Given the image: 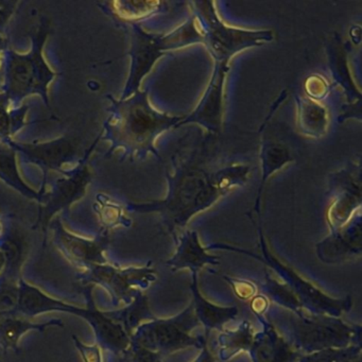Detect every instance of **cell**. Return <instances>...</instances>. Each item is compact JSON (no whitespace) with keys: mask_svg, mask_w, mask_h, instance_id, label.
Returning a JSON list of instances; mask_svg holds the SVG:
<instances>
[{"mask_svg":"<svg viewBox=\"0 0 362 362\" xmlns=\"http://www.w3.org/2000/svg\"><path fill=\"white\" fill-rule=\"evenodd\" d=\"M250 168L245 165H232L211 171L192 160L175 165L168 175V192L163 200L132 203L130 211L158 213L169 232L183 230L188 222L213 206L222 197L245 185Z\"/></svg>","mask_w":362,"mask_h":362,"instance_id":"6da1fadb","label":"cell"},{"mask_svg":"<svg viewBox=\"0 0 362 362\" xmlns=\"http://www.w3.org/2000/svg\"><path fill=\"white\" fill-rule=\"evenodd\" d=\"M109 117L103 124L101 137L110 144L107 153L122 150L131 160L154 156L160 158L156 141L163 133L177 128L182 118L170 116L152 107L147 90L126 99L109 97Z\"/></svg>","mask_w":362,"mask_h":362,"instance_id":"7a4b0ae2","label":"cell"},{"mask_svg":"<svg viewBox=\"0 0 362 362\" xmlns=\"http://www.w3.org/2000/svg\"><path fill=\"white\" fill-rule=\"evenodd\" d=\"M49 35V22L43 18L37 29L31 33L28 52H16L9 45L4 52L0 90L16 107L29 97L39 96L50 109L49 88L59 74L48 64L44 52Z\"/></svg>","mask_w":362,"mask_h":362,"instance_id":"3957f363","label":"cell"},{"mask_svg":"<svg viewBox=\"0 0 362 362\" xmlns=\"http://www.w3.org/2000/svg\"><path fill=\"white\" fill-rule=\"evenodd\" d=\"M94 286H86V308L67 304L48 296L39 288L21 279L16 293V305L14 313L27 317H35L49 311H61L83 317L88 322L96 337L97 344L115 355L129 353L131 347V337L117 322L107 317L105 313L99 310L93 298Z\"/></svg>","mask_w":362,"mask_h":362,"instance_id":"277c9868","label":"cell"},{"mask_svg":"<svg viewBox=\"0 0 362 362\" xmlns=\"http://www.w3.org/2000/svg\"><path fill=\"white\" fill-rule=\"evenodd\" d=\"M300 355L361 345V326L341 317L274 309L266 317Z\"/></svg>","mask_w":362,"mask_h":362,"instance_id":"5b68a950","label":"cell"},{"mask_svg":"<svg viewBox=\"0 0 362 362\" xmlns=\"http://www.w3.org/2000/svg\"><path fill=\"white\" fill-rule=\"evenodd\" d=\"M127 26L130 27L131 30L130 52L128 54L130 57V71L120 99L128 98L139 92L143 80L165 54L194 44H203L204 39L200 21L194 13L187 22L167 35L148 33L139 24Z\"/></svg>","mask_w":362,"mask_h":362,"instance_id":"8992f818","label":"cell"},{"mask_svg":"<svg viewBox=\"0 0 362 362\" xmlns=\"http://www.w3.org/2000/svg\"><path fill=\"white\" fill-rule=\"evenodd\" d=\"M192 13L196 14L202 27L203 44L209 50L215 64L228 65L236 54L259 47L273 40L270 30H245L228 26L218 16L215 3H192Z\"/></svg>","mask_w":362,"mask_h":362,"instance_id":"52a82bcc","label":"cell"},{"mask_svg":"<svg viewBox=\"0 0 362 362\" xmlns=\"http://www.w3.org/2000/svg\"><path fill=\"white\" fill-rule=\"evenodd\" d=\"M260 251L262 255H256L247 250L239 249L232 245H209V250L223 249L232 250L238 253L247 254L251 257L256 258L264 262L267 266L270 267L277 275L281 279V281L290 288L292 292L296 294V298L302 304L305 311L315 315H329V317H341L344 313H349L353 306V302L349 296L343 298H332L328 296L323 290L320 289L317 286L313 285L311 281H307L304 276L296 272L294 269L288 264H284L276 256L273 255L269 251L264 241L262 232L259 230Z\"/></svg>","mask_w":362,"mask_h":362,"instance_id":"ba28073f","label":"cell"},{"mask_svg":"<svg viewBox=\"0 0 362 362\" xmlns=\"http://www.w3.org/2000/svg\"><path fill=\"white\" fill-rule=\"evenodd\" d=\"M200 326L192 303L177 315L167 319L154 317L141 324L131 336V344L139 345L163 357L187 349H200L209 342V334H194Z\"/></svg>","mask_w":362,"mask_h":362,"instance_id":"9c48e42d","label":"cell"},{"mask_svg":"<svg viewBox=\"0 0 362 362\" xmlns=\"http://www.w3.org/2000/svg\"><path fill=\"white\" fill-rule=\"evenodd\" d=\"M158 279V272L151 266L122 267L110 264H94L82 271L84 286H101L115 304H129L143 290Z\"/></svg>","mask_w":362,"mask_h":362,"instance_id":"30bf717a","label":"cell"},{"mask_svg":"<svg viewBox=\"0 0 362 362\" xmlns=\"http://www.w3.org/2000/svg\"><path fill=\"white\" fill-rule=\"evenodd\" d=\"M101 139H98L90 146L88 151L82 156L76 166L67 170L62 177L57 180L52 189L46 190L43 200L40 204L37 224H41L44 232H47L54 215L61 211L69 209L74 203L78 202L86 196L88 185L92 181V170L90 167V158L93 150Z\"/></svg>","mask_w":362,"mask_h":362,"instance_id":"8fae6325","label":"cell"},{"mask_svg":"<svg viewBox=\"0 0 362 362\" xmlns=\"http://www.w3.org/2000/svg\"><path fill=\"white\" fill-rule=\"evenodd\" d=\"M28 164L39 167L43 173L41 190L45 194L46 183L50 171L64 175L81 160L79 156L80 141L76 137L64 135L48 141L23 143L16 139L8 141Z\"/></svg>","mask_w":362,"mask_h":362,"instance_id":"7c38bea8","label":"cell"},{"mask_svg":"<svg viewBox=\"0 0 362 362\" xmlns=\"http://www.w3.org/2000/svg\"><path fill=\"white\" fill-rule=\"evenodd\" d=\"M49 226L57 249L76 268L84 271L94 264H107L105 251L109 243L107 234L97 238H84L69 232L59 219L52 220Z\"/></svg>","mask_w":362,"mask_h":362,"instance_id":"4fadbf2b","label":"cell"},{"mask_svg":"<svg viewBox=\"0 0 362 362\" xmlns=\"http://www.w3.org/2000/svg\"><path fill=\"white\" fill-rule=\"evenodd\" d=\"M228 65L215 64L211 81L190 115L182 118L177 128L184 124H196L211 133L221 131L224 114V84Z\"/></svg>","mask_w":362,"mask_h":362,"instance_id":"5bb4252c","label":"cell"},{"mask_svg":"<svg viewBox=\"0 0 362 362\" xmlns=\"http://www.w3.org/2000/svg\"><path fill=\"white\" fill-rule=\"evenodd\" d=\"M262 329L255 332L249 354L252 362H296L300 354L294 351L285 337L264 315H256Z\"/></svg>","mask_w":362,"mask_h":362,"instance_id":"9a60e30c","label":"cell"},{"mask_svg":"<svg viewBox=\"0 0 362 362\" xmlns=\"http://www.w3.org/2000/svg\"><path fill=\"white\" fill-rule=\"evenodd\" d=\"M320 260L334 264L361 253V221L355 217L340 230H334L317 245Z\"/></svg>","mask_w":362,"mask_h":362,"instance_id":"2e32d148","label":"cell"},{"mask_svg":"<svg viewBox=\"0 0 362 362\" xmlns=\"http://www.w3.org/2000/svg\"><path fill=\"white\" fill-rule=\"evenodd\" d=\"M219 259L218 256L209 253L207 247H203L198 232L187 230L177 236V249L166 264L171 270L189 269L192 272L198 273L206 266H218Z\"/></svg>","mask_w":362,"mask_h":362,"instance_id":"e0dca14e","label":"cell"},{"mask_svg":"<svg viewBox=\"0 0 362 362\" xmlns=\"http://www.w3.org/2000/svg\"><path fill=\"white\" fill-rule=\"evenodd\" d=\"M355 169L342 171V179H338L340 192L328 209V222L332 232L346 226L360 209V179L356 177Z\"/></svg>","mask_w":362,"mask_h":362,"instance_id":"ac0fdd59","label":"cell"},{"mask_svg":"<svg viewBox=\"0 0 362 362\" xmlns=\"http://www.w3.org/2000/svg\"><path fill=\"white\" fill-rule=\"evenodd\" d=\"M192 309L200 326L204 327L205 334H209L213 330H222L226 324L234 321L239 315L238 307L219 306L209 302L201 293L198 283V273L192 272Z\"/></svg>","mask_w":362,"mask_h":362,"instance_id":"d6986e66","label":"cell"},{"mask_svg":"<svg viewBox=\"0 0 362 362\" xmlns=\"http://www.w3.org/2000/svg\"><path fill=\"white\" fill-rule=\"evenodd\" d=\"M18 152L9 143L0 141V181L20 192L25 198L41 204L45 194L40 189L35 190L23 179L18 169Z\"/></svg>","mask_w":362,"mask_h":362,"instance_id":"ffe728a7","label":"cell"},{"mask_svg":"<svg viewBox=\"0 0 362 362\" xmlns=\"http://www.w3.org/2000/svg\"><path fill=\"white\" fill-rule=\"evenodd\" d=\"M298 127L302 134L309 137L324 136L329 127V114L319 101L309 97H296Z\"/></svg>","mask_w":362,"mask_h":362,"instance_id":"44dd1931","label":"cell"},{"mask_svg":"<svg viewBox=\"0 0 362 362\" xmlns=\"http://www.w3.org/2000/svg\"><path fill=\"white\" fill-rule=\"evenodd\" d=\"M255 337L252 323L247 320L240 322L233 329H223L218 337V360L226 361L243 351L249 353Z\"/></svg>","mask_w":362,"mask_h":362,"instance_id":"7402d4cb","label":"cell"},{"mask_svg":"<svg viewBox=\"0 0 362 362\" xmlns=\"http://www.w3.org/2000/svg\"><path fill=\"white\" fill-rule=\"evenodd\" d=\"M260 160H262V177L257 198H256L254 211L259 215L260 199H262V189L266 185L269 177H272L275 173L283 168L286 165L293 160L291 153L287 147L271 139H264L260 149Z\"/></svg>","mask_w":362,"mask_h":362,"instance_id":"603a6c76","label":"cell"},{"mask_svg":"<svg viewBox=\"0 0 362 362\" xmlns=\"http://www.w3.org/2000/svg\"><path fill=\"white\" fill-rule=\"evenodd\" d=\"M52 326H63L60 320H52L46 323H35L24 315H10L0 319V345L4 349H14L18 346L23 334L30 330H44Z\"/></svg>","mask_w":362,"mask_h":362,"instance_id":"cb8c5ba5","label":"cell"},{"mask_svg":"<svg viewBox=\"0 0 362 362\" xmlns=\"http://www.w3.org/2000/svg\"><path fill=\"white\" fill-rule=\"evenodd\" d=\"M107 13L126 25L139 24V22L164 10V4L160 1H111L103 4Z\"/></svg>","mask_w":362,"mask_h":362,"instance_id":"d4e9b609","label":"cell"},{"mask_svg":"<svg viewBox=\"0 0 362 362\" xmlns=\"http://www.w3.org/2000/svg\"><path fill=\"white\" fill-rule=\"evenodd\" d=\"M105 315L119 323L130 337L141 324L156 317L150 308L149 300L143 292H139L124 308L116 311H105Z\"/></svg>","mask_w":362,"mask_h":362,"instance_id":"484cf974","label":"cell"},{"mask_svg":"<svg viewBox=\"0 0 362 362\" xmlns=\"http://www.w3.org/2000/svg\"><path fill=\"white\" fill-rule=\"evenodd\" d=\"M29 105H14L0 90V141H13L14 136L28 126Z\"/></svg>","mask_w":362,"mask_h":362,"instance_id":"4316f807","label":"cell"},{"mask_svg":"<svg viewBox=\"0 0 362 362\" xmlns=\"http://www.w3.org/2000/svg\"><path fill=\"white\" fill-rule=\"evenodd\" d=\"M264 292L267 298L273 303L292 313H300L304 310L296 294L290 290L286 284L279 279H275L272 275L266 272V281H264Z\"/></svg>","mask_w":362,"mask_h":362,"instance_id":"83f0119b","label":"cell"},{"mask_svg":"<svg viewBox=\"0 0 362 362\" xmlns=\"http://www.w3.org/2000/svg\"><path fill=\"white\" fill-rule=\"evenodd\" d=\"M359 358H361V345H351L300 355L296 362H353Z\"/></svg>","mask_w":362,"mask_h":362,"instance_id":"f1b7e54d","label":"cell"},{"mask_svg":"<svg viewBox=\"0 0 362 362\" xmlns=\"http://www.w3.org/2000/svg\"><path fill=\"white\" fill-rule=\"evenodd\" d=\"M96 209L105 230H109L117 226H128L130 223V220L126 217L122 207L103 194L98 197Z\"/></svg>","mask_w":362,"mask_h":362,"instance_id":"f546056e","label":"cell"},{"mask_svg":"<svg viewBox=\"0 0 362 362\" xmlns=\"http://www.w3.org/2000/svg\"><path fill=\"white\" fill-rule=\"evenodd\" d=\"M305 90L308 94L309 98L319 101L320 99L327 96L328 92H329V84L322 76H310L307 79Z\"/></svg>","mask_w":362,"mask_h":362,"instance_id":"4dcf8cb0","label":"cell"},{"mask_svg":"<svg viewBox=\"0 0 362 362\" xmlns=\"http://www.w3.org/2000/svg\"><path fill=\"white\" fill-rule=\"evenodd\" d=\"M73 340L83 362H103V349L97 343L93 345L86 344L76 334H74Z\"/></svg>","mask_w":362,"mask_h":362,"instance_id":"1f68e13d","label":"cell"},{"mask_svg":"<svg viewBox=\"0 0 362 362\" xmlns=\"http://www.w3.org/2000/svg\"><path fill=\"white\" fill-rule=\"evenodd\" d=\"M20 5V1H11V0L0 1V33L1 35H5L6 28L11 22Z\"/></svg>","mask_w":362,"mask_h":362,"instance_id":"d6a6232c","label":"cell"},{"mask_svg":"<svg viewBox=\"0 0 362 362\" xmlns=\"http://www.w3.org/2000/svg\"><path fill=\"white\" fill-rule=\"evenodd\" d=\"M131 362H162L163 356L139 345L131 344Z\"/></svg>","mask_w":362,"mask_h":362,"instance_id":"836d02e7","label":"cell"},{"mask_svg":"<svg viewBox=\"0 0 362 362\" xmlns=\"http://www.w3.org/2000/svg\"><path fill=\"white\" fill-rule=\"evenodd\" d=\"M233 289H234L235 294L238 296L240 298H247L250 296H254L255 294V286L252 285L251 283H247L243 281H235V279H228Z\"/></svg>","mask_w":362,"mask_h":362,"instance_id":"e575fe53","label":"cell"},{"mask_svg":"<svg viewBox=\"0 0 362 362\" xmlns=\"http://www.w3.org/2000/svg\"><path fill=\"white\" fill-rule=\"evenodd\" d=\"M218 358L215 353L209 349V342L205 343L200 349H199L198 355L196 356L192 362H217Z\"/></svg>","mask_w":362,"mask_h":362,"instance_id":"d590c367","label":"cell"},{"mask_svg":"<svg viewBox=\"0 0 362 362\" xmlns=\"http://www.w3.org/2000/svg\"><path fill=\"white\" fill-rule=\"evenodd\" d=\"M7 46L8 41L5 35L0 33V88H1V84H3V54Z\"/></svg>","mask_w":362,"mask_h":362,"instance_id":"8d00e7d4","label":"cell"},{"mask_svg":"<svg viewBox=\"0 0 362 362\" xmlns=\"http://www.w3.org/2000/svg\"><path fill=\"white\" fill-rule=\"evenodd\" d=\"M353 362H361V358H359V359L355 360V361Z\"/></svg>","mask_w":362,"mask_h":362,"instance_id":"74e56055","label":"cell"}]
</instances>
